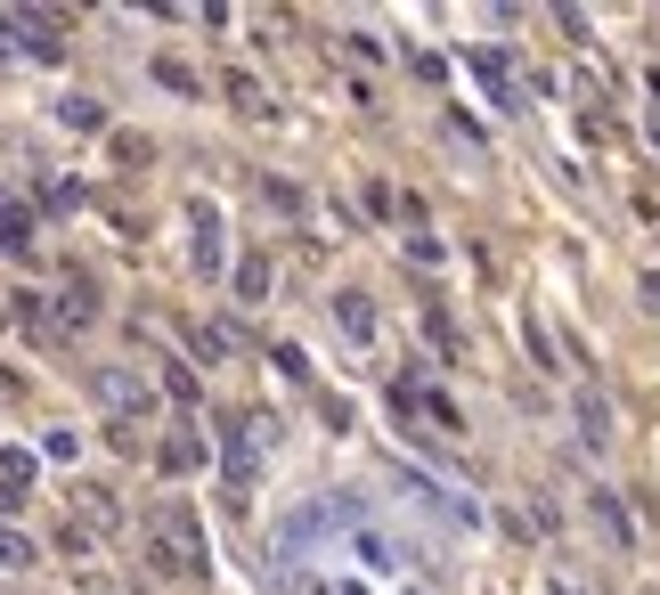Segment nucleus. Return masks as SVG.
<instances>
[{
  "instance_id": "obj_12",
  "label": "nucleus",
  "mask_w": 660,
  "mask_h": 595,
  "mask_svg": "<svg viewBox=\"0 0 660 595\" xmlns=\"http://www.w3.org/2000/svg\"><path fill=\"white\" fill-rule=\"evenodd\" d=\"M66 122H74V131H98V122H107V107H98V98H66Z\"/></svg>"
},
{
  "instance_id": "obj_13",
  "label": "nucleus",
  "mask_w": 660,
  "mask_h": 595,
  "mask_svg": "<svg viewBox=\"0 0 660 595\" xmlns=\"http://www.w3.org/2000/svg\"><path fill=\"white\" fill-rule=\"evenodd\" d=\"M580 424H587V441H595V448L612 441V416H604V400H580Z\"/></svg>"
},
{
  "instance_id": "obj_10",
  "label": "nucleus",
  "mask_w": 660,
  "mask_h": 595,
  "mask_svg": "<svg viewBox=\"0 0 660 595\" xmlns=\"http://www.w3.org/2000/svg\"><path fill=\"white\" fill-rule=\"evenodd\" d=\"M163 392H172L180 408H196V392H204V383H196V376H188V367H180V359H172V367H163Z\"/></svg>"
},
{
  "instance_id": "obj_16",
  "label": "nucleus",
  "mask_w": 660,
  "mask_h": 595,
  "mask_svg": "<svg viewBox=\"0 0 660 595\" xmlns=\"http://www.w3.org/2000/svg\"><path fill=\"white\" fill-rule=\"evenodd\" d=\"M408 595H424V587H408Z\"/></svg>"
},
{
  "instance_id": "obj_1",
  "label": "nucleus",
  "mask_w": 660,
  "mask_h": 595,
  "mask_svg": "<svg viewBox=\"0 0 660 595\" xmlns=\"http://www.w3.org/2000/svg\"><path fill=\"white\" fill-rule=\"evenodd\" d=\"M155 580H213V547H204L196 506H155V539H148Z\"/></svg>"
},
{
  "instance_id": "obj_6",
  "label": "nucleus",
  "mask_w": 660,
  "mask_h": 595,
  "mask_svg": "<svg viewBox=\"0 0 660 595\" xmlns=\"http://www.w3.org/2000/svg\"><path fill=\"white\" fill-rule=\"evenodd\" d=\"M335 318H343V335H350V343H376V311H367V294H343V302H335Z\"/></svg>"
},
{
  "instance_id": "obj_9",
  "label": "nucleus",
  "mask_w": 660,
  "mask_h": 595,
  "mask_svg": "<svg viewBox=\"0 0 660 595\" xmlns=\"http://www.w3.org/2000/svg\"><path fill=\"white\" fill-rule=\"evenodd\" d=\"M196 465H204V448H196L188 433H180V441H163V474H196Z\"/></svg>"
},
{
  "instance_id": "obj_5",
  "label": "nucleus",
  "mask_w": 660,
  "mask_h": 595,
  "mask_svg": "<svg viewBox=\"0 0 660 595\" xmlns=\"http://www.w3.org/2000/svg\"><path fill=\"white\" fill-rule=\"evenodd\" d=\"M343 539H350V555H359V563H376V571H408V547L400 539H383V530H343Z\"/></svg>"
},
{
  "instance_id": "obj_11",
  "label": "nucleus",
  "mask_w": 660,
  "mask_h": 595,
  "mask_svg": "<svg viewBox=\"0 0 660 595\" xmlns=\"http://www.w3.org/2000/svg\"><path fill=\"white\" fill-rule=\"evenodd\" d=\"M57 311H66V326H90V311H98V294H90V285H66V302H57Z\"/></svg>"
},
{
  "instance_id": "obj_15",
  "label": "nucleus",
  "mask_w": 660,
  "mask_h": 595,
  "mask_svg": "<svg viewBox=\"0 0 660 595\" xmlns=\"http://www.w3.org/2000/svg\"><path fill=\"white\" fill-rule=\"evenodd\" d=\"M229 98H237V107H245V115H270V98H261V90H253V82H245V74L229 82Z\"/></svg>"
},
{
  "instance_id": "obj_8",
  "label": "nucleus",
  "mask_w": 660,
  "mask_h": 595,
  "mask_svg": "<svg viewBox=\"0 0 660 595\" xmlns=\"http://www.w3.org/2000/svg\"><path fill=\"white\" fill-rule=\"evenodd\" d=\"M473 74H482L489 90H498V107H513V82H506V57H498V50H482V57H473Z\"/></svg>"
},
{
  "instance_id": "obj_3",
  "label": "nucleus",
  "mask_w": 660,
  "mask_h": 595,
  "mask_svg": "<svg viewBox=\"0 0 660 595\" xmlns=\"http://www.w3.org/2000/svg\"><path fill=\"white\" fill-rule=\"evenodd\" d=\"M278 587H285V595H367V580H350V571H326V563H294Z\"/></svg>"
},
{
  "instance_id": "obj_4",
  "label": "nucleus",
  "mask_w": 660,
  "mask_h": 595,
  "mask_svg": "<svg viewBox=\"0 0 660 595\" xmlns=\"http://www.w3.org/2000/svg\"><path fill=\"white\" fill-rule=\"evenodd\" d=\"M90 392H98V408H107V416H122V424H131L139 408H148V392H139V376H122V367H107V376H98Z\"/></svg>"
},
{
  "instance_id": "obj_14",
  "label": "nucleus",
  "mask_w": 660,
  "mask_h": 595,
  "mask_svg": "<svg viewBox=\"0 0 660 595\" xmlns=\"http://www.w3.org/2000/svg\"><path fill=\"white\" fill-rule=\"evenodd\" d=\"M0 563H9V571L33 563V539H25V530H0Z\"/></svg>"
},
{
  "instance_id": "obj_7",
  "label": "nucleus",
  "mask_w": 660,
  "mask_h": 595,
  "mask_svg": "<svg viewBox=\"0 0 660 595\" xmlns=\"http://www.w3.org/2000/svg\"><path fill=\"white\" fill-rule=\"evenodd\" d=\"M237 294H245V302L270 294V261H261V253H245V261H237Z\"/></svg>"
},
{
  "instance_id": "obj_2",
  "label": "nucleus",
  "mask_w": 660,
  "mask_h": 595,
  "mask_svg": "<svg viewBox=\"0 0 660 595\" xmlns=\"http://www.w3.org/2000/svg\"><path fill=\"white\" fill-rule=\"evenodd\" d=\"M188 245H196V253H188L196 270H204V278H220V261H229V253H220V213H213L204 196L188 204Z\"/></svg>"
}]
</instances>
